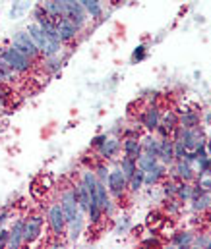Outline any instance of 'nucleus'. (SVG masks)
Returning <instances> with one entry per match:
<instances>
[{
	"label": "nucleus",
	"mask_w": 211,
	"mask_h": 249,
	"mask_svg": "<svg viewBox=\"0 0 211 249\" xmlns=\"http://www.w3.org/2000/svg\"><path fill=\"white\" fill-rule=\"evenodd\" d=\"M47 224L51 228V236L53 238H66V230H68V220H66V214H64V209L60 205L58 199H53L49 205H47Z\"/></svg>",
	"instance_id": "1"
},
{
	"label": "nucleus",
	"mask_w": 211,
	"mask_h": 249,
	"mask_svg": "<svg viewBox=\"0 0 211 249\" xmlns=\"http://www.w3.org/2000/svg\"><path fill=\"white\" fill-rule=\"evenodd\" d=\"M0 58L8 64L14 71H18L19 75H25V73H31L35 64L27 54H23L19 49H16L14 45H8V47H2L0 49Z\"/></svg>",
	"instance_id": "2"
},
{
	"label": "nucleus",
	"mask_w": 211,
	"mask_h": 249,
	"mask_svg": "<svg viewBox=\"0 0 211 249\" xmlns=\"http://www.w3.org/2000/svg\"><path fill=\"white\" fill-rule=\"evenodd\" d=\"M45 232V216L41 211H31L25 214V228H23V246H35L41 242Z\"/></svg>",
	"instance_id": "3"
},
{
	"label": "nucleus",
	"mask_w": 211,
	"mask_h": 249,
	"mask_svg": "<svg viewBox=\"0 0 211 249\" xmlns=\"http://www.w3.org/2000/svg\"><path fill=\"white\" fill-rule=\"evenodd\" d=\"M62 209H64V214H66V220L72 222L77 218V214L81 213L79 211V203H77V191H76V180H66V184L60 187V197H58Z\"/></svg>",
	"instance_id": "4"
},
{
	"label": "nucleus",
	"mask_w": 211,
	"mask_h": 249,
	"mask_svg": "<svg viewBox=\"0 0 211 249\" xmlns=\"http://www.w3.org/2000/svg\"><path fill=\"white\" fill-rule=\"evenodd\" d=\"M107 189H109L111 197L116 199V201L124 199V195L128 193V178L120 170L118 162H116L115 168H111V174H109V180H107Z\"/></svg>",
	"instance_id": "5"
},
{
	"label": "nucleus",
	"mask_w": 211,
	"mask_h": 249,
	"mask_svg": "<svg viewBox=\"0 0 211 249\" xmlns=\"http://www.w3.org/2000/svg\"><path fill=\"white\" fill-rule=\"evenodd\" d=\"M10 45H14L16 49H19L23 54H27L33 62H41V58H43V54H41V51L37 49V45L33 43V39L29 37V33L23 29V31H16L14 35H12V43Z\"/></svg>",
	"instance_id": "6"
},
{
	"label": "nucleus",
	"mask_w": 211,
	"mask_h": 249,
	"mask_svg": "<svg viewBox=\"0 0 211 249\" xmlns=\"http://www.w3.org/2000/svg\"><path fill=\"white\" fill-rule=\"evenodd\" d=\"M64 6H66V18H70L79 27V31H83L91 19H89V14H87L85 6L81 4V0H64Z\"/></svg>",
	"instance_id": "7"
},
{
	"label": "nucleus",
	"mask_w": 211,
	"mask_h": 249,
	"mask_svg": "<svg viewBox=\"0 0 211 249\" xmlns=\"http://www.w3.org/2000/svg\"><path fill=\"white\" fill-rule=\"evenodd\" d=\"M140 124L143 125L145 131L155 133L157 125L161 124V107H159V103H147L145 105V108H143L140 116Z\"/></svg>",
	"instance_id": "8"
},
{
	"label": "nucleus",
	"mask_w": 211,
	"mask_h": 249,
	"mask_svg": "<svg viewBox=\"0 0 211 249\" xmlns=\"http://www.w3.org/2000/svg\"><path fill=\"white\" fill-rule=\"evenodd\" d=\"M171 178L178 180V182H194L198 178L196 168L186 162V160H174L171 164Z\"/></svg>",
	"instance_id": "9"
},
{
	"label": "nucleus",
	"mask_w": 211,
	"mask_h": 249,
	"mask_svg": "<svg viewBox=\"0 0 211 249\" xmlns=\"http://www.w3.org/2000/svg\"><path fill=\"white\" fill-rule=\"evenodd\" d=\"M23 228H25V216H16V218H14V214H12L8 248L19 249L21 246H23Z\"/></svg>",
	"instance_id": "10"
},
{
	"label": "nucleus",
	"mask_w": 211,
	"mask_h": 249,
	"mask_svg": "<svg viewBox=\"0 0 211 249\" xmlns=\"http://www.w3.org/2000/svg\"><path fill=\"white\" fill-rule=\"evenodd\" d=\"M55 23H57V29H58V35H60L62 45H70V43L76 41V37L79 35V27L72 21L70 18H60Z\"/></svg>",
	"instance_id": "11"
},
{
	"label": "nucleus",
	"mask_w": 211,
	"mask_h": 249,
	"mask_svg": "<svg viewBox=\"0 0 211 249\" xmlns=\"http://www.w3.org/2000/svg\"><path fill=\"white\" fill-rule=\"evenodd\" d=\"M120 149H122V141L118 137H107V141L95 151H97V159L99 160H107L109 162L120 153Z\"/></svg>",
	"instance_id": "12"
},
{
	"label": "nucleus",
	"mask_w": 211,
	"mask_h": 249,
	"mask_svg": "<svg viewBox=\"0 0 211 249\" xmlns=\"http://www.w3.org/2000/svg\"><path fill=\"white\" fill-rule=\"evenodd\" d=\"M169 176V166L163 164V162H157L155 166H151L149 170H145V178H143V184L149 187L159 186L165 178Z\"/></svg>",
	"instance_id": "13"
},
{
	"label": "nucleus",
	"mask_w": 211,
	"mask_h": 249,
	"mask_svg": "<svg viewBox=\"0 0 211 249\" xmlns=\"http://www.w3.org/2000/svg\"><path fill=\"white\" fill-rule=\"evenodd\" d=\"M87 224V218H85V213H79L76 220L68 222V230H66V238H68V244H76L79 240V236L83 234V228Z\"/></svg>",
	"instance_id": "14"
},
{
	"label": "nucleus",
	"mask_w": 211,
	"mask_h": 249,
	"mask_svg": "<svg viewBox=\"0 0 211 249\" xmlns=\"http://www.w3.org/2000/svg\"><path fill=\"white\" fill-rule=\"evenodd\" d=\"M159 162L171 166L174 162V141L171 137H165L161 139V147H159V155H157Z\"/></svg>",
	"instance_id": "15"
},
{
	"label": "nucleus",
	"mask_w": 211,
	"mask_h": 249,
	"mask_svg": "<svg viewBox=\"0 0 211 249\" xmlns=\"http://www.w3.org/2000/svg\"><path fill=\"white\" fill-rule=\"evenodd\" d=\"M178 114H180L182 127L192 129V127H200V124H202V112L196 108H184V110H178Z\"/></svg>",
	"instance_id": "16"
},
{
	"label": "nucleus",
	"mask_w": 211,
	"mask_h": 249,
	"mask_svg": "<svg viewBox=\"0 0 211 249\" xmlns=\"http://www.w3.org/2000/svg\"><path fill=\"white\" fill-rule=\"evenodd\" d=\"M140 141H141V149H143V153H149V155H153V157L159 155L161 137H157L155 133L145 131V135H140Z\"/></svg>",
	"instance_id": "17"
},
{
	"label": "nucleus",
	"mask_w": 211,
	"mask_h": 249,
	"mask_svg": "<svg viewBox=\"0 0 211 249\" xmlns=\"http://www.w3.org/2000/svg\"><path fill=\"white\" fill-rule=\"evenodd\" d=\"M122 153H124L126 157L138 160V157L143 153L140 137H122Z\"/></svg>",
	"instance_id": "18"
},
{
	"label": "nucleus",
	"mask_w": 211,
	"mask_h": 249,
	"mask_svg": "<svg viewBox=\"0 0 211 249\" xmlns=\"http://www.w3.org/2000/svg\"><path fill=\"white\" fill-rule=\"evenodd\" d=\"M194 242V232L190 230H174L171 236V246L174 248H192Z\"/></svg>",
	"instance_id": "19"
},
{
	"label": "nucleus",
	"mask_w": 211,
	"mask_h": 249,
	"mask_svg": "<svg viewBox=\"0 0 211 249\" xmlns=\"http://www.w3.org/2000/svg\"><path fill=\"white\" fill-rule=\"evenodd\" d=\"M76 191H77V203H79V211L81 213H87V209H89V203H91V193H89V189L87 186L77 178L76 180Z\"/></svg>",
	"instance_id": "20"
},
{
	"label": "nucleus",
	"mask_w": 211,
	"mask_h": 249,
	"mask_svg": "<svg viewBox=\"0 0 211 249\" xmlns=\"http://www.w3.org/2000/svg\"><path fill=\"white\" fill-rule=\"evenodd\" d=\"M165 222H167V214H161L159 211H153V213H149L147 218H145V228H147L149 232H157V234H159V230L163 228Z\"/></svg>",
	"instance_id": "21"
},
{
	"label": "nucleus",
	"mask_w": 211,
	"mask_h": 249,
	"mask_svg": "<svg viewBox=\"0 0 211 249\" xmlns=\"http://www.w3.org/2000/svg\"><path fill=\"white\" fill-rule=\"evenodd\" d=\"M190 207H192L194 213H206L208 209H211V193L210 191H204L200 197L190 199Z\"/></svg>",
	"instance_id": "22"
},
{
	"label": "nucleus",
	"mask_w": 211,
	"mask_h": 249,
	"mask_svg": "<svg viewBox=\"0 0 211 249\" xmlns=\"http://www.w3.org/2000/svg\"><path fill=\"white\" fill-rule=\"evenodd\" d=\"M161 124L167 125V127L171 129V133H173V129L180 124V114H178V110H176V108H169V110L161 112Z\"/></svg>",
	"instance_id": "23"
},
{
	"label": "nucleus",
	"mask_w": 211,
	"mask_h": 249,
	"mask_svg": "<svg viewBox=\"0 0 211 249\" xmlns=\"http://www.w3.org/2000/svg\"><path fill=\"white\" fill-rule=\"evenodd\" d=\"M118 166H120V170L124 172V176L130 180L132 176H134V172L138 170V160L136 159H130V157H122L120 160H118Z\"/></svg>",
	"instance_id": "24"
},
{
	"label": "nucleus",
	"mask_w": 211,
	"mask_h": 249,
	"mask_svg": "<svg viewBox=\"0 0 211 249\" xmlns=\"http://www.w3.org/2000/svg\"><path fill=\"white\" fill-rule=\"evenodd\" d=\"M29 8H31V0H14L12 10H10V18L12 19H18V18L25 16Z\"/></svg>",
	"instance_id": "25"
},
{
	"label": "nucleus",
	"mask_w": 211,
	"mask_h": 249,
	"mask_svg": "<svg viewBox=\"0 0 211 249\" xmlns=\"http://www.w3.org/2000/svg\"><path fill=\"white\" fill-rule=\"evenodd\" d=\"M143 178H145V172H143L141 168H138V170L134 172V176L128 180V191H130V193H138V191H141V189L145 187Z\"/></svg>",
	"instance_id": "26"
},
{
	"label": "nucleus",
	"mask_w": 211,
	"mask_h": 249,
	"mask_svg": "<svg viewBox=\"0 0 211 249\" xmlns=\"http://www.w3.org/2000/svg\"><path fill=\"white\" fill-rule=\"evenodd\" d=\"M41 62H43V70H45L47 73H58L60 68H62L60 54H57V56H49V58H41Z\"/></svg>",
	"instance_id": "27"
},
{
	"label": "nucleus",
	"mask_w": 211,
	"mask_h": 249,
	"mask_svg": "<svg viewBox=\"0 0 211 249\" xmlns=\"http://www.w3.org/2000/svg\"><path fill=\"white\" fill-rule=\"evenodd\" d=\"M192 184H194V182H178L176 199H178L180 203H190V199H192Z\"/></svg>",
	"instance_id": "28"
},
{
	"label": "nucleus",
	"mask_w": 211,
	"mask_h": 249,
	"mask_svg": "<svg viewBox=\"0 0 211 249\" xmlns=\"http://www.w3.org/2000/svg\"><path fill=\"white\" fill-rule=\"evenodd\" d=\"M176 187H178V180L167 176L163 182H161V189H163V195L167 199H174L176 197Z\"/></svg>",
	"instance_id": "29"
},
{
	"label": "nucleus",
	"mask_w": 211,
	"mask_h": 249,
	"mask_svg": "<svg viewBox=\"0 0 211 249\" xmlns=\"http://www.w3.org/2000/svg\"><path fill=\"white\" fill-rule=\"evenodd\" d=\"M93 170H95V174H97V180H101V182H105V184H107L109 174H111V168H109L107 160H97V162H95V166H93Z\"/></svg>",
	"instance_id": "30"
},
{
	"label": "nucleus",
	"mask_w": 211,
	"mask_h": 249,
	"mask_svg": "<svg viewBox=\"0 0 211 249\" xmlns=\"http://www.w3.org/2000/svg\"><path fill=\"white\" fill-rule=\"evenodd\" d=\"M157 162H159V159L153 157V155H149V153H141L140 157H138V168H141L143 172L149 170L151 166H155Z\"/></svg>",
	"instance_id": "31"
},
{
	"label": "nucleus",
	"mask_w": 211,
	"mask_h": 249,
	"mask_svg": "<svg viewBox=\"0 0 211 249\" xmlns=\"http://www.w3.org/2000/svg\"><path fill=\"white\" fill-rule=\"evenodd\" d=\"M147 58V45L145 43H140L134 51H132V56H130V62L132 64H140Z\"/></svg>",
	"instance_id": "32"
},
{
	"label": "nucleus",
	"mask_w": 211,
	"mask_h": 249,
	"mask_svg": "<svg viewBox=\"0 0 211 249\" xmlns=\"http://www.w3.org/2000/svg\"><path fill=\"white\" fill-rule=\"evenodd\" d=\"M140 246L143 248H159V246H163V240H161V234H157V232H151V236L149 238H145V240H141Z\"/></svg>",
	"instance_id": "33"
},
{
	"label": "nucleus",
	"mask_w": 211,
	"mask_h": 249,
	"mask_svg": "<svg viewBox=\"0 0 211 249\" xmlns=\"http://www.w3.org/2000/svg\"><path fill=\"white\" fill-rule=\"evenodd\" d=\"M31 18H33V21H35V23H43L45 19H49V16H47V12L43 10V6H41V4H37V6L33 8Z\"/></svg>",
	"instance_id": "34"
},
{
	"label": "nucleus",
	"mask_w": 211,
	"mask_h": 249,
	"mask_svg": "<svg viewBox=\"0 0 211 249\" xmlns=\"http://www.w3.org/2000/svg\"><path fill=\"white\" fill-rule=\"evenodd\" d=\"M130 228H132V222H130V218H128V216H122V218L116 222V228H115V232H116V234H128V232H130Z\"/></svg>",
	"instance_id": "35"
},
{
	"label": "nucleus",
	"mask_w": 211,
	"mask_h": 249,
	"mask_svg": "<svg viewBox=\"0 0 211 249\" xmlns=\"http://www.w3.org/2000/svg\"><path fill=\"white\" fill-rule=\"evenodd\" d=\"M194 182L202 187L204 191H210V193H211V174H200V176H198Z\"/></svg>",
	"instance_id": "36"
},
{
	"label": "nucleus",
	"mask_w": 211,
	"mask_h": 249,
	"mask_svg": "<svg viewBox=\"0 0 211 249\" xmlns=\"http://www.w3.org/2000/svg\"><path fill=\"white\" fill-rule=\"evenodd\" d=\"M186 153H188V149L184 147V143L182 141H174V160H182Z\"/></svg>",
	"instance_id": "37"
},
{
	"label": "nucleus",
	"mask_w": 211,
	"mask_h": 249,
	"mask_svg": "<svg viewBox=\"0 0 211 249\" xmlns=\"http://www.w3.org/2000/svg\"><path fill=\"white\" fill-rule=\"evenodd\" d=\"M12 220V211L8 207L0 209V228H6V224Z\"/></svg>",
	"instance_id": "38"
},
{
	"label": "nucleus",
	"mask_w": 211,
	"mask_h": 249,
	"mask_svg": "<svg viewBox=\"0 0 211 249\" xmlns=\"http://www.w3.org/2000/svg\"><path fill=\"white\" fill-rule=\"evenodd\" d=\"M208 240H210V236H206V234H194L192 246L194 248H206L208 246Z\"/></svg>",
	"instance_id": "39"
},
{
	"label": "nucleus",
	"mask_w": 211,
	"mask_h": 249,
	"mask_svg": "<svg viewBox=\"0 0 211 249\" xmlns=\"http://www.w3.org/2000/svg\"><path fill=\"white\" fill-rule=\"evenodd\" d=\"M107 137H109L107 133H99V135H95V137L91 139L89 147H91V149H99V147H101V145H103V143L107 141Z\"/></svg>",
	"instance_id": "40"
},
{
	"label": "nucleus",
	"mask_w": 211,
	"mask_h": 249,
	"mask_svg": "<svg viewBox=\"0 0 211 249\" xmlns=\"http://www.w3.org/2000/svg\"><path fill=\"white\" fill-rule=\"evenodd\" d=\"M10 242V228H0V249L8 248Z\"/></svg>",
	"instance_id": "41"
},
{
	"label": "nucleus",
	"mask_w": 211,
	"mask_h": 249,
	"mask_svg": "<svg viewBox=\"0 0 211 249\" xmlns=\"http://www.w3.org/2000/svg\"><path fill=\"white\" fill-rule=\"evenodd\" d=\"M6 89H4V83H0V110H4V107H6Z\"/></svg>",
	"instance_id": "42"
},
{
	"label": "nucleus",
	"mask_w": 211,
	"mask_h": 249,
	"mask_svg": "<svg viewBox=\"0 0 211 249\" xmlns=\"http://www.w3.org/2000/svg\"><path fill=\"white\" fill-rule=\"evenodd\" d=\"M202 122L208 125V127H211V110H208V112L202 116Z\"/></svg>",
	"instance_id": "43"
},
{
	"label": "nucleus",
	"mask_w": 211,
	"mask_h": 249,
	"mask_svg": "<svg viewBox=\"0 0 211 249\" xmlns=\"http://www.w3.org/2000/svg\"><path fill=\"white\" fill-rule=\"evenodd\" d=\"M204 174H211V157L208 159V164H206V172Z\"/></svg>",
	"instance_id": "44"
},
{
	"label": "nucleus",
	"mask_w": 211,
	"mask_h": 249,
	"mask_svg": "<svg viewBox=\"0 0 211 249\" xmlns=\"http://www.w3.org/2000/svg\"><path fill=\"white\" fill-rule=\"evenodd\" d=\"M206 149H208V155L211 157V137H208V141H206Z\"/></svg>",
	"instance_id": "45"
},
{
	"label": "nucleus",
	"mask_w": 211,
	"mask_h": 249,
	"mask_svg": "<svg viewBox=\"0 0 211 249\" xmlns=\"http://www.w3.org/2000/svg\"><path fill=\"white\" fill-rule=\"evenodd\" d=\"M0 83H6V73L2 71V68H0Z\"/></svg>",
	"instance_id": "46"
},
{
	"label": "nucleus",
	"mask_w": 211,
	"mask_h": 249,
	"mask_svg": "<svg viewBox=\"0 0 211 249\" xmlns=\"http://www.w3.org/2000/svg\"><path fill=\"white\" fill-rule=\"evenodd\" d=\"M208 249H211V236H210V240H208V246H206Z\"/></svg>",
	"instance_id": "47"
}]
</instances>
